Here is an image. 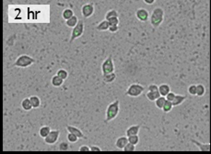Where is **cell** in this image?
I'll use <instances>...</instances> for the list:
<instances>
[{"label":"cell","mask_w":211,"mask_h":154,"mask_svg":"<svg viewBox=\"0 0 211 154\" xmlns=\"http://www.w3.org/2000/svg\"><path fill=\"white\" fill-rule=\"evenodd\" d=\"M60 136V131L59 130H51V132L49 133V135L44 138V142L46 144H54L59 138Z\"/></svg>","instance_id":"52a82bcc"},{"label":"cell","mask_w":211,"mask_h":154,"mask_svg":"<svg viewBox=\"0 0 211 154\" xmlns=\"http://www.w3.org/2000/svg\"><path fill=\"white\" fill-rule=\"evenodd\" d=\"M90 151V148L87 145H83L79 148V151Z\"/></svg>","instance_id":"f35d334b"},{"label":"cell","mask_w":211,"mask_h":154,"mask_svg":"<svg viewBox=\"0 0 211 154\" xmlns=\"http://www.w3.org/2000/svg\"><path fill=\"white\" fill-rule=\"evenodd\" d=\"M167 100H166V97H164V96H159L157 100L155 101V105H156V107H157L158 108H159V109H162V107H163V106H164V104H165V102H166Z\"/></svg>","instance_id":"d4e9b609"},{"label":"cell","mask_w":211,"mask_h":154,"mask_svg":"<svg viewBox=\"0 0 211 154\" xmlns=\"http://www.w3.org/2000/svg\"><path fill=\"white\" fill-rule=\"evenodd\" d=\"M50 132H51V128H50V127H48V126L42 127L41 130H40V131H39L40 136H41L42 138H46L49 135Z\"/></svg>","instance_id":"603a6c76"},{"label":"cell","mask_w":211,"mask_h":154,"mask_svg":"<svg viewBox=\"0 0 211 154\" xmlns=\"http://www.w3.org/2000/svg\"><path fill=\"white\" fill-rule=\"evenodd\" d=\"M68 147H69L68 143H67L66 141H63V142L60 143V145H59V150H60V151H67V150H68Z\"/></svg>","instance_id":"e575fe53"},{"label":"cell","mask_w":211,"mask_h":154,"mask_svg":"<svg viewBox=\"0 0 211 154\" xmlns=\"http://www.w3.org/2000/svg\"><path fill=\"white\" fill-rule=\"evenodd\" d=\"M110 24V26H118L119 25V18H111L107 20Z\"/></svg>","instance_id":"d6a6232c"},{"label":"cell","mask_w":211,"mask_h":154,"mask_svg":"<svg viewBox=\"0 0 211 154\" xmlns=\"http://www.w3.org/2000/svg\"><path fill=\"white\" fill-rule=\"evenodd\" d=\"M34 62H35V60L32 57L26 55V54H23V55H21L16 60V62L14 63V66L19 67V68H26L31 66Z\"/></svg>","instance_id":"277c9868"},{"label":"cell","mask_w":211,"mask_h":154,"mask_svg":"<svg viewBox=\"0 0 211 154\" xmlns=\"http://www.w3.org/2000/svg\"><path fill=\"white\" fill-rule=\"evenodd\" d=\"M139 130H140V125H133L131 127H129L126 130V131H125V135H126V137L138 135Z\"/></svg>","instance_id":"7c38bea8"},{"label":"cell","mask_w":211,"mask_h":154,"mask_svg":"<svg viewBox=\"0 0 211 154\" xmlns=\"http://www.w3.org/2000/svg\"><path fill=\"white\" fill-rule=\"evenodd\" d=\"M173 104L172 102H170V101H166L164 104V106L162 107V111L164 113H169L172 111V109H173Z\"/></svg>","instance_id":"83f0119b"},{"label":"cell","mask_w":211,"mask_h":154,"mask_svg":"<svg viewBox=\"0 0 211 154\" xmlns=\"http://www.w3.org/2000/svg\"><path fill=\"white\" fill-rule=\"evenodd\" d=\"M150 23L154 28H159L164 20V10L162 7H155L149 17Z\"/></svg>","instance_id":"6da1fadb"},{"label":"cell","mask_w":211,"mask_h":154,"mask_svg":"<svg viewBox=\"0 0 211 154\" xmlns=\"http://www.w3.org/2000/svg\"><path fill=\"white\" fill-rule=\"evenodd\" d=\"M56 75L59 76L61 79H63V80H65V79H67L68 77V73L66 70H64V69H60V70L57 71Z\"/></svg>","instance_id":"f1b7e54d"},{"label":"cell","mask_w":211,"mask_h":154,"mask_svg":"<svg viewBox=\"0 0 211 154\" xmlns=\"http://www.w3.org/2000/svg\"><path fill=\"white\" fill-rule=\"evenodd\" d=\"M94 10H95V8H94L93 4H90V3L85 4L81 8V13H82L83 18H88L89 17H91L94 13Z\"/></svg>","instance_id":"ba28073f"},{"label":"cell","mask_w":211,"mask_h":154,"mask_svg":"<svg viewBox=\"0 0 211 154\" xmlns=\"http://www.w3.org/2000/svg\"><path fill=\"white\" fill-rule=\"evenodd\" d=\"M110 28V24L109 22L106 20V19H104V20L100 21L97 26H96V29L99 31H108Z\"/></svg>","instance_id":"9a60e30c"},{"label":"cell","mask_w":211,"mask_h":154,"mask_svg":"<svg viewBox=\"0 0 211 154\" xmlns=\"http://www.w3.org/2000/svg\"><path fill=\"white\" fill-rule=\"evenodd\" d=\"M155 2V0H144V3L145 4H148V5H151Z\"/></svg>","instance_id":"60d3db41"},{"label":"cell","mask_w":211,"mask_h":154,"mask_svg":"<svg viewBox=\"0 0 211 154\" xmlns=\"http://www.w3.org/2000/svg\"><path fill=\"white\" fill-rule=\"evenodd\" d=\"M78 23V19L76 16H73L71 18H69L68 20L66 21V24H67V26L69 27V28H75L77 26V24Z\"/></svg>","instance_id":"7402d4cb"},{"label":"cell","mask_w":211,"mask_h":154,"mask_svg":"<svg viewBox=\"0 0 211 154\" xmlns=\"http://www.w3.org/2000/svg\"><path fill=\"white\" fill-rule=\"evenodd\" d=\"M206 93V87L203 84H197V96H203Z\"/></svg>","instance_id":"484cf974"},{"label":"cell","mask_w":211,"mask_h":154,"mask_svg":"<svg viewBox=\"0 0 211 154\" xmlns=\"http://www.w3.org/2000/svg\"><path fill=\"white\" fill-rule=\"evenodd\" d=\"M90 148V151H102V149L98 146H89Z\"/></svg>","instance_id":"ab89813d"},{"label":"cell","mask_w":211,"mask_h":154,"mask_svg":"<svg viewBox=\"0 0 211 154\" xmlns=\"http://www.w3.org/2000/svg\"><path fill=\"white\" fill-rule=\"evenodd\" d=\"M175 94L174 93H173V92H170L168 95L166 96V100L167 101H170V102H173V100H174V98H175Z\"/></svg>","instance_id":"8d00e7d4"},{"label":"cell","mask_w":211,"mask_h":154,"mask_svg":"<svg viewBox=\"0 0 211 154\" xmlns=\"http://www.w3.org/2000/svg\"><path fill=\"white\" fill-rule=\"evenodd\" d=\"M120 111V101L118 99L114 100L107 107L106 116H105V122H110L118 116Z\"/></svg>","instance_id":"7a4b0ae2"},{"label":"cell","mask_w":211,"mask_h":154,"mask_svg":"<svg viewBox=\"0 0 211 154\" xmlns=\"http://www.w3.org/2000/svg\"><path fill=\"white\" fill-rule=\"evenodd\" d=\"M170 92V87L169 84L167 83H162L159 86V93L160 96H164L166 97V96Z\"/></svg>","instance_id":"4fadbf2b"},{"label":"cell","mask_w":211,"mask_h":154,"mask_svg":"<svg viewBox=\"0 0 211 154\" xmlns=\"http://www.w3.org/2000/svg\"><path fill=\"white\" fill-rule=\"evenodd\" d=\"M146 96H147V98L148 99L149 101L155 102L160 96V95H159V91L158 92H148L147 95H146Z\"/></svg>","instance_id":"d6986e66"},{"label":"cell","mask_w":211,"mask_h":154,"mask_svg":"<svg viewBox=\"0 0 211 154\" xmlns=\"http://www.w3.org/2000/svg\"><path fill=\"white\" fill-rule=\"evenodd\" d=\"M128 138V142L133 144L134 146L137 145L138 142H139V137L138 135H135V136H130V137H127Z\"/></svg>","instance_id":"f546056e"},{"label":"cell","mask_w":211,"mask_h":154,"mask_svg":"<svg viewBox=\"0 0 211 154\" xmlns=\"http://www.w3.org/2000/svg\"><path fill=\"white\" fill-rule=\"evenodd\" d=\"M135 150V146H134L133 144L129 143V142L126 144V146L124 148V151H134Z\"/></svg>","instance_id":"836d02e7"},{"label":"cell","mask_w":211,"mask_h":154,"mask_svg":"<svg viewBox=\"0 0 211 154\" xmlns=\"http://www.w3.org/2000/svg\"><path fill=\"white\" fill-rule=\"evenodd\" d=\"M188 93L191 96H197V85L195 84H191L188 87Z\"/></svg>","instance_id":"1f68e13d"},{"label":"cell","mask_w":211,"mask_h":154,"mask_svg":"<svg viewBox=\"0 0 211 154\" xmlns=\"http://www.w3.org/2000/svg\"><path fill=\"white\" fill-rule=\"evenodd\" d=\"M102 75L114 73V63L113 61V57L110 55L104 60V62L102 64Z\"/></svg>","instance_id":"5b68a950"},{"label":"cell","mask_w":211,"mask_h":154,"mask_svg":"<svg viewBox=\"0 0 211 154\" xmlns=\"http://www.w3.org/2000/svg\"><path fill=\"white\" fill-rule=\"evenodd\" d=\"M84 33V22L82 20H78L77 26L72 29L71 38H70V42H73L75 39L81 37Z\"/></svg>","instance_id":"8992f818"},{"label":"cell","mask_w":211,"mask_h":154,"mask_svg":"<svg viewBox=\"0 0 211 154\" xmlns=\"http://www.w3.org/2000/svg\"><path fill=\"white\" fill-rule=\"evenodd\" d=\"M62 16H63L64 19H66V21H67V20H68L69 18H71L73 16H75V15H74V12H73L72 9L67 8V9H65V10L63 11Z\"/></svg>","instance_id":"cb8c5ba5"},{"label":"cell","mask_w":211,"mask_h":154,"mask_svg":"<svg viewBox=\"0 0 211 154\" xmlns=\"http://www.w3.org/2000/svg\"><path fill=\"white\" fill-rule=\"evenodd\" d=\"M118 29H119V27H118V26H110V28H109L108 31H109L110 32L114 33V32H117V31H118Z\"/></svg>","instance_id":"74e56055"},{"label":"cell","mask_w":211,"mask_h":154,"mask_svg":"<svg viewBox=\"0 0 211 154\" xmlns=\"http://www.w3.org/2000/svg\"><path fill=\"white\" fill-rule=\"evenodd\" d=\"M192 142L194 144H195L197 146L199 147V150L200 151H210V144L209 143L203 144V143H200V142L195 141V140H192Z\"/></svg>","instance_id":"e0dca14e"},{"label":"cell","mask_w":211,"mask_h":154,"mask_svg":"<svg viewBox=\"0 0 211 154\" xmlns=\"http://www.w3.org/2000/svg\"><path fill=\"white\" fill-rule=\"evenodd\" d=\"M111 18H118V12L115 9H111V10H109L106 13V15H105V19L106 20H108Z\"/></svg>","instance_id":"4316f807"},{"label":"cell","mask_w":211,"mask_h":154,"mask_svg":"<svg viewBox=\"0 0 211 154\" xmlns=\"http://www.w3.org/2000/svg\"><path fill=\"white\" fill-rule=\"evenodd\" d=\"M51 83L54 86V87H59V86H61L63 83H64V80L63 79H61L59 76L57 75H54L52 77V80H51Z\"/></svg>","instance_id":"ffe728a7"},{"label":"cell","mask_w":211,"mask_h":154,"mask_svg":"<svg viewBox=\"0 0 211 154\" xmlns=\"http://www.w3.org/2000/svg\"><path fill=\"white\" fill-rule=\"evenodd\" d=\"M135 17L141 22H146L149 18V13L147 9L145 8H139L135 12Z\"/></svg>","instance_id":"9c48e42d"},{"label":"cell","mask_w":211,"mask_h":154,"mask_svg":"<svg viewBox=\"0 0 211 154\" xmlns=\"http://www.w3.org/2000/svg\"><path fill=\"white\" fill-rule=\"evenodd\" d=\"M67 130L68 133H72V134H74V135H76L78 138H85L83 132H82L81 130H80L79 128H76V127L68 125V126H67Z\"/></svg>","instance_id":"8fae6325"},{"label":"cell","mask_w":211,"mask_h":154,"mask_svg":"<svg viewBox=\"0 0 211 154\" xmlns=\"http://www.w3.org/2000/svg\"><path fill=\"white\" fill-rule=\"evenodd\" d=\"M145 91V87L139 83H132L130 84L125 92V96H131V97H137L141 96Z\"/></svg>","instance_id":"3957f363"},{"label":"cell","mask_w":211,"mask_h":154,"mask_svg":"<svg viewBox=\"0 0 211 154\" xmlns=\"http://www.w3.org/2000/svg\"><path fill=\"white\" fill-rule=\"evenodd\" d=\"M148 92H158L159 91V86L155 83L149 84L148 87Z\"/></svg>","instance_id":"d590c367"},{"label":"cell","mask_w":211,"mask_h":154,"mask_svg":"<svg viewBox=\"0 0 211 154\" xmlns=\"http://www.w3.org/2000/svg\"><path fill=\"white\" fill-rule=\"evenodd\" d=\"M30 102L32 104V108H38L40 106H41V100H40V98L36 96H32L30 97Z\"/></svg>","instance_id":"2e32d148"},{"label":"cell","mask_w":211,"mask_h":154,"mask_svg":"<svg viewBox=\"0 0 211 154\" xmlns=\"http://www.w3.org/2000/svg\"><path fill=\"white\" fill-rule=\"evenodd\" d=\"M21 107L25 111H30L32 109V104L30 102V98H24L21 102Z\"/></svg>","instance_id":"ac0fdd59"},{"label":"cell","mask_w":211,"mask_h":154,"mask_svg":"<svg viewBox=\"0 0 211 154\" xmlns=\"http://www.w3.org/2000/svg\"><path fill=\"white\" fill-rule=\"evenodd\" d=\"M67 140L71 143H76L78 140V138L72 133H68L67 134Z\"/></svg>","instance_id":"4dcf8cb0"},{"label":"cell","mask_w":211,"mask_h":154,"mask_svg":"<svg viewBox=\"0 0 211 154\" xmlns=\"http://www.w3.org/2000/svg\"><path fill=\"white\" fill-rule=\"evenodd\" d=\"M127 143H128V138L126 136L119 137L116 140V141H115V147H116L118 150L124 151V148L126 146Z\"/></svg>","instance_id":"30bf717a"},{"label":"cell","mask_w":211,"mask_h":154,"mask_svg":"<svg viewBox=\"0 0 211 154\" xmlns=\"http://www.w3.org/2000/svg\"><path fill=\"white\" fill-rule=\"evenodd\" d=\"M115 79H116V74H115L114 73L106 74V75H103V81H104V83H113Z\"/></svg>","instance_id":"44dd1931"},{"label":"cell","mask_w":211,"mask_h":154,"mask_svg":"<svg viewBox=\"0 0 211 154\" xmlns=\"http://www.w3.org/2000/svg\"><path fill=\"white\" fill-rule=\"evenodd\" d=\"M186 98H187V96H184V95H176V96H175L174 100L172 102L173 106V107H178L180 105H182V104L185 101V99H186Z\"/></svg>","instance_id":"5bb4252c"}]
</instances>
